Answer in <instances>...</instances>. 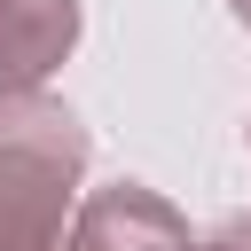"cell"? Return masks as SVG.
<instances>
[{
  "label": "cell",
  "instance_id": "cell-1",
  "mask_svg": "<svg viewBox=\"0 0 251 251\" xmlns=\"http://www.w3.org/2000/svg\"><path fill=\"white\" fill-rule=\"evenodd\" d=\"M94 141L71 102L16 94L0 102V251H71V188Z\"/></svg>",
  "mask_w": 251,
  "mask_h": 251
},
{
  "label": "cell",
  "instance_id": "cell-2",
  "mask_svg": "<svg viewBox=\"0 0 251 251\" xmlns=\"http://www.w3.org/2000/svg\"><path fill=\"white\" fill-rule=\"evenodd\" d=\"M71 251H196V235L149 180H110V188L78 196Z\"/></svg>",
  "mask_w": 251,
  "mask_h": 251
},
{
  "label": "cell",
  "instance_id": "cell-3",
  "mask_svg": "<svg viewBox=\"0 0 251 251\" xmlns=\"http://www.w3.org/2000/svg\"><path fill=\"white\" fill-rule=\"evenodd\" d=\"M86 8L78 0H0V102L47 94V78L71 63Z\"/></svg>",
  "mask_w": 251,
  "mask_h": 251
},
{
  "label": "cell",
  "instance_id": "cell-4",
  "mask_svg": "<svg viewBox=\"0 0 251 251\" xmlns=\"http://www.w3.org/2000/svg\"><path fill=\"white\" fill-rule=\"evenodd\" d=\"M196 251H251V212H235V220H220Z\"/></svg>",
  "mask_w": 251,
  "mask_h": 251
},
{
  "label": "cell",
  "instance_id": "cell-5",
  "mask_svg": "<svg viewBox=\"0 0 251 251\" xmlns=\"http://www.w3.org/2000/svg\"><path fill=\"white\" fill-rule=\"evenodd\" d=\"M227 8H235V24H251V0H227Z\"/></svg>",
  "mask_w": 251,
  "mask_h": 251
}]
</instances>
